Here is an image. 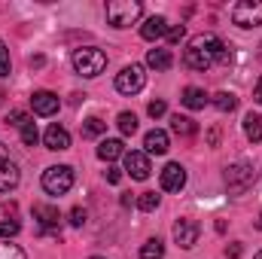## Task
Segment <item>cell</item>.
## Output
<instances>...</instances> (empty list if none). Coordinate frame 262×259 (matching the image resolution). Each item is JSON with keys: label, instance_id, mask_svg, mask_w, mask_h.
Segmentation results:
<instances>
[{"label": "cell", "instance_id": "cell-1", "mask_svg": "<svg viewBox=\"0 0 262 259\" xmlns=\"http://www.w3.org/2000/svg\"><path fill=\"white\" fill-rule=\"evenodd\" d=\"M216 61H223V64L232 61L229 46L216 34H195L189 40L186 52H183V64L189 67V70H207V67H213Z\"/></svg>", "mask_w": 262, "mask_h": 259}, {"label": "cell", "instance_id": "cell-2", "mask_svg": "<svg viewBox=\"0 0 262 259\" xmlns=\"http://www.w3.org/2000/svg\"><path fill=\"white\" fill-rule=\"evenodd\" d=\"M73 70L79 73V76H89V79H95V76H101L104 73V67H107V55L101 52V49H95V46H82V49H76L73 52Z\"/></svg>", "mask_w": 262, "mask_h": 259}, {"label": "cell", "instance_id": "cell-3", "mask_svg": "<svg viewBox=\"0 0 262 259\" xmlns=\"http://www.w3.org/2000/svg\"><path fill=\"white\" fill-rule=\"evenodd\" d=\"M140 15H143L140 0H110L107 3V21L113 28H131Z\"/></svg>", "mask_w": 262, "mask_h": 259}, {"label": "cell", "instance_id": "cell-4", "mask_svg": "<svg viewBox=\"0 0 262 259\" xmlns=\"http://www.w3.org/2000/svg\"><path fill=\"white\" fill-rule=\"evenodd\" d=\"M253 186V165L250 162H235L226 168V189L229 195H244L247 189Z\"/></svg>", "mask_w": 262, "mask_h": 259}, {"label": "cell", "instance_id": "cell-5", "mask_svg": "<svg viewBox=\"0 0 262 259\" xmlns=\"http://www.w3.org/2000/svg\"><path fill=\"white\" fill-rule=\"evenodd\" d=\"M73 186V168L70 165H52L43 171V189L49 195H64Z\"/></svg>", "mask_w": 262, "mask_h": 259}, {"label": "cell", "instance_id": "cell-6", "mask_svg": "<svg viewBox=\"0 0 262 259\" xmlns=\"http://www.w3.org/2000/svg\"><path fill=\"white\" fill-rule=\"evenodd\" d=\"M146 85V73L140 64H128L122 67V73H116V92L119 95H137Z\"/></svg>", "mask_w": 262, "mask_h": 259}, {"label": "cell", "instance_id": "cell-7", "mask_svg": "<svg viewBox=\"0 0 262 259\" xmlns=\"http://www.w3.org/2000/svg\"><path fill=\"white\" fill-rule=\"evenodd\" d=\"M232 21L238 28H256V25H262V0H241V3H235Z\"/></svg>", "mask_w": 262, "mask_h": 259}, {"label": "cell", "instance_id": "cell-8", "mask_svg": "<svg viewBox=\"0 0 262 259\" xmlns=\"http://www.w3.org/2000/svg\"><path fill=\"white\" fill-rule=\"evenodd\" d=\"M18 180H21V174H18V165L9 159L6 146L0 143V192H12V189L18 186Z\"/></svg>", "mask_w": 262, "mask_h": 259}, {"label": "cell", "instance_id": "cell-9", "mask_svg": "<svg viewBox=\"0 0 262 259\" xmlns=\"http://www.w3.org/2000/svg\"><path fill=\"white\" fill-rule=\"evenodd\" d=\"M198 235H201V226L195 220H177L174 223V241L183 247V250H192L198 244Z\"/></svg>", "mask_w": 262, "mask_h": 259}, {"label": "cell", "instance_id": "cell-10", "mask_svg": "<svg viewBox=\"0 0 262 259\" xmlns=\"http://www.w3.org/2000/svg\"><path fill=\"white\" fill-rule=\"evenodd\" d=\"M34 220L40 223V232L58 235V226H61V213H58V207H52V204H34Z\"/></svg>", "mask_w": 262, "mask_h": 259}, {"label": "cell", "instance_id": "cell-11", "mask_svg": "<svg viewBox=\"0 0 262 259\" xmlns=\"http://www.w3.org/2000/svg\"><path fill=\"white\" fill-rule=\"evenodd\" d=\"M31 107H34V113H37V116H55V113H58V107H61V101H58V95H55V92L40 89V92H34V95H31Z\"/></svg>", "mask_w": 262, "mask_h": 259}, {"label": "cell", "instance_id": "cell-12", "mask_svg": "<svg viewBox=\"0 0 262 259\" xmlns=\"http://www.w3.org/2000/svg\"><path fill=\"white\" fill-rule=\"evenodd\" d=\"M183 186H186V171H183V165L168 162V165L162 168V189H165V192H180Z\"/></svg>", "mask_w": 262, "mask_h": 259}, {"label": "cell", "instance_id": "cell-13", "mask_svg": "<svg viewBox=\"0 0 262 259\" xmlns=\"http://www.w3.org/2000/svg\"><path fill=\"white\" fill-rule=\"evenodd\" d=\"M122 159H125V171H128L134 180H146V177H149L152 165H149V156H146V153H137V149H131V153H125Z\"/></svg>", "mask_w": 262, "mask_h": 259}, {"label": "cell", "instance_id": "cell-14", "mask_svg": "<svg viewBox=\"0 0 262 259\" xmlns=\"http://www.w3.org/2000/svg\"><path fill=\"white\" fill-rule=\"evenodd\" d=\"M43 143H46V149L61 153V149L70 146V134H67V128H61L58 122H52V125L46 128V134H43Z\"/></svg>", "mask_w": 262, "mask_h": 259}, {"label": "cell", "instance_id": "cell-15", "mask_svg": "<svg viewBox=\"0 0 262 259\" xmlns=\"http://www.w3.org/2000/svg\"><path fill=\"white\" fill-rule=\"evenodd\" d=\"M168 18L165 15H149L146 21H143V28H140V37L143 40H159V37H168Z\"/></svg>", "mask_w": 262, "mask_h": 259}, {"label": "cell", "instance_id": "cell-16", "mask_svg": "<svg viewBox=\"0 0 262 259\" xmlns=\"http://www.w3.org/2000/svg\"><path fill=\"white\" fill-rule=\"evenodd\" d=\"M143 146H146V153H156V156H165L171 146H168V134L162 128H152L146 137H143Z\"/></svg>", "mask_w": 262, "mask_h": 259}, {"label": "cell", "instance_id": "cell-17", "mask_svg": "<svg viewBox=\"0 0 262 259\" xmlns=\"http://www.w3.org/2000/svg\"><path fill=\"white\" fill-rule=\"evenodd\" d=\"M180 101H183V107H189V110H204V104H207L210 98L204 95V89H198V85H186Z\"/></svg>", "mask_w": 262, "mask_h": 259}, {"label": "cell", "instance_id": "cell-18", "mask_svg": "<svg viewBox=\"0 0 262 259\" xmlns=\"http://www.w3.org/2000/svg\"><path fill=\"white\" fill-rule=\"evenodd\" d=\"M119 156H125V149H122V140H116V137H107V140H101V143H98V159H104V162H113V159H119Z\"/></svg>", "mask_w": 262, "mask_h": 259}, {"label": "cell", "instance_id": "cell-19", "mask_svg": "<svg viewBox=\"0 0 262 259\" xmlns=\"http://www.w3.org/2000/svg\"><path fill=\"white\" fill-rule=\"evenodd\" d=\"M146 64L152 70H168L174 64V55H171V49H149L146 52Z\"/></svg>", "mask_w": 262, "mask_h": 259}, {"label": "cell", "instance_id": "cell-20", "mask_svg": "<svg viewBox=\"0 0 262 259\" xmlns=\"http://www.w3.org/2000/svg\"><path fill=\"white\" fill-rule=\"evenodd\" d=\"M244 134H247V140H253V143L262 140V116L259 113H247V116H244Z\"/></svg>", "mask_w": 262, "mask_h": 259}, {"label": "cell", "instance_id": "cell-21", "mask_svg": "<svg viewBox=\"0 0 262 259\" xmlns=\"http://www.w3.org/2000/svg\"><path fill=\"white\" fill-rule=\"evenodd\" d=\"M171 131L180 134V137H192V134L198 131V125L189 119V116H174V119H171Z\"/></svg>", "mask_w": 262, "mask_h": 259}, {"label": "cell", "instance_id": "cell-22", "mask_svg": "<svg viewBox=\"0 0 262 259\" xmlns=\"http://www.w3.org/2000/svg\"><path fill=\"white\" fill-rule=\"evenodd\" d=\"M213 107H216L220 113H232V110L238 107V98H235L232 92H216V95H213Z\"/></svg>", "mask_w": 262, "mask_h": 259}, {"label": "cell", "instance_id": "cell-23", "mask_svg": "<svg viewBox=\"0 0 262 259\" xmlns=\"http://www.w3.org/2000/svg\"><path fill=\"white\" fill-rule=\"evenodd\" d=\"M140 259H165V244L159 238H149L143 247H140Z\"/></svg>", "mask_w": 262, "mask_h": 259}, {"label": "cell", "instance_id": "cell-24", "mask_svg": "<svg viewBox=\"0 0 262 259\" xmlns=\"http://www.w3.org/2000/svg\"><path fill=\"white\" fill-rule=\"evenodd\" d=\"M104 131H107V122L98 119V116H89V119L82 122V137H101Z\"/></svg>", "mask_w": 262, "mask_h": 259}, {"label": "cell", "instance_id": "cell-25", "mask_svg": "<svg viewBox=\"0 0 262 259\" xmlns=\"http://www.w3.org/2000/svg\"><path fill=\"white\" fill-rule=\"evenodd\" d=\"M0 259H28V256H25V250H21L18 244L0 238Z\"/></svg>", "mask_w": 262, "mask_h": 259}, {"label": "cell", "instance_id": "cell-26", "mask_svg": "<svg viewBox=\"0 0 262 259\" xmlns=\"http://www.w3.org/2000/svg\"><path fill=\"white\" fill-rule=\"evenodd\" d=\"M159 201H162V198H159L156 192H140V195H137V207H140V210H146V213H149V210H156V207H159Z\"/></svg>", "mask_w": 262, "mask_h": 259}, {"label": "cell", "instance_id": "cell-27", "mask_svg": "<svg viewBox=\"0 0 262 259\" xmlns=\"http://www.w3.org/2000/svg\"><path fill=\"white\" fill-rule=\"evenodd\" d=\"M116 125H119L122 134H134V131H137V116H134V113H119Z\"/></svg>", "mask_w": 262, "mask_h": 259}, {"label": "cell", "instance_id": "cell-28", "mask_svg": "<svg viewBox=\"0 0 262 259\" xmlns=\"http://www.w3.org/2000/svg\"><path fill=\"white\" fill-rule=\"evenodd\" d=\"M21 232V226H18V220H3L0 223V238L3 241H9V238H15Z\"/></svg>", "mask_w": 262, "mask_h": 259}, {"label": "cell", "instance_id": "cell-29", "mask_svg": "<svg viewBox=\"0 0 262 259\" xmlns=\"http://www.w3.org/2000/svg\"><path fill=\"white\" fill-rule=\"evenodd\" d=\"M6 122H9L12 128H18V131H21L25 125H28V122H34V119H31V116H28L25 110H12V113L6 116Z\"/></svg>", "mask_w": 262, "mask_h": 259}, {"label": "cell", "instance_id": "cell-30", "mask_svg": "<svg viewBox=\"0 0 262 259\" xmlns=\"http://www.w3.org/2000/svg\"><path fill=\"white\" fill-rule=\"evenodd\" d=\"M37 140H40V131H37L34 122H28V125L21 128V143H25V146H34Z\"/></svg>", "mask_w": 262, "mask_h": 259}, {"label": "cell", "instance_id": "cell-31", "mask_svg": "<svg viewBox=\"0 0 262 259\" xmlns=\"http://www.w3.org/2000/svg\"><path fill=\"white\" fill-rule=\"evenodd\" d=\"M9 49H6V46H3V43H0V76H9Z\"/></svg>", "mask_w": 262, "mask_h": 259}, {"label": "cell", "instance_id": "cell-32", "mask_svg": "<svg viewBox=\"0 0 262 259\" xmlns=\"http://www.w3.org/2000/svg\"><path fill=\"white\" fill-rule=\"evenodd\" d=\"M183 34H186V28H183V25H171V28H168V43H180V40H183Z\"/></svg>", "mask_w": 262, "mask_h": 259}, {"label": "cell", "instance_id": "cell-33", "mask_svg": "<svg viewBox=\"0 0 262 259\" xmlns=\"http://www.w3.org/2000/svg\"><path fill=\"white\" fill-rule=\"evenodd\" d=\"M146 110H149V116H152V119H159V116H165V113H168V104H165V101H152Z\"/></svg>", "mask_w": 262, "mask_h": 259}, {"label": "cell", "instance_id": "cell-34", "mask_svg": "<svg viewBox=\"0 0 262 259\" xmlns=\"http://www.w3.org/2000/svg\"><path fill=\"white\" fill-rule=\"evenodd\" d=\"M70 226H76V229L85 226V210H82V207H73V210H70Z\"/></svg>", "mask_w": 262, "mask_h": 259}, {"label": "cell", "instance_id": "cell-35", "mask_svg": "<svg viewBox=\"0 0 262 259\" xmlns=\"http://www.w3.org/2000/svg\"><path fill=\"white\" fill-rule=\"evenodd\" d=\"M107 180H110V183H119V180H122V171H119V168H107Z\"/></svg>", "mask_w": 262, "mask_h": 259}, {"label": "cell", "instance_id": "cell-36", "mask_svg": "<svg viewBox=\"0 0 262 259\" xmlns=\"http://www.w3.org/2000/svg\"><path fill=\"white\" fill-rule=\"evenodd\" d=\"M226 256H229V259H238V256H241V244H232V247L226 250Z\"/></svg>", "mask_w": 262, "mask_h": 259}, {"label": "cell", "instance_id": "cell-37", "mask_svg": "<svg viewBox=\"0 0 262 259\" xmlns=\"http://www.w3.org/2000/svg\"><path fill=\"white\" fill-rule=\"evenodd\" d=\"M253 98L262 104V76H259V82H256V89H253Z\"/></svg>", "mask_w": 262, "mask_h": 259}, {"label": "cell", "instance_id": "cell-38", "mask_svg": "<svg viewBox=\"0 0 262 259\" xmlns=\"http://www.w3.org/2000/svg\"><path fill=\"white\" fill-rule=\"evenodd\" d=\"M253 259H262V250H259V253H256V256H253Z\"/></svg>", "mask_w": 262, "mask_h": 259}, {"label": "cell", "instance_id": "cell-39", "mask_svg": "<svg viewBox=\"0 0 262 259\" xmlns=\"http://www.w3.org/2000/svg\"><path fill=\"white\" fill-rule=\"evenodd\" d=\"M92 259H104V256H92Z\"/></svg>", "mask_w": 262, "mask_h": 259}, {"label": "cell", "instance_id": "cell-40", "mask_svg": "<svg viewBox=\"0 0 262 259\" xmlns=\"http://www.w3.org/2000/svg\"><path fill=\"white\" fill-rule=\"evenodd\" d=\"M259 226H262V217H259Z\"/></svg>", "mask_w": 262, "mask_h": 259}]
</instances>
